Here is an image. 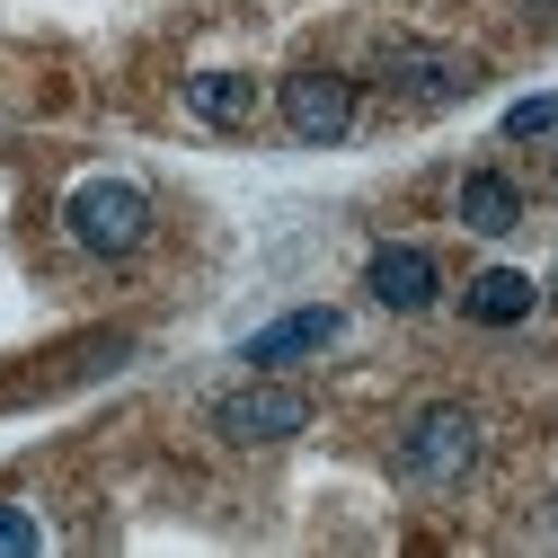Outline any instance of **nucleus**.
<instances>
[{
  "instance_id": "9",
  "label": "nucleus",
  "mask_w": 558,
  "mask_h": 558,
  "mask_svg": "<svg viewBox=\"0 0 558 558\" xmlns=\"http://www.w3.org/2000/svg\"><path fill=\"white\" fill-rule=\"evenodd\" d=\"M532 275H514V266H487V275H470V293H461V311L478 319V328H514V319H532Z\"/></svg>"
},
{
  "instance_id": "4",
  "label": "nucleus",
  "mask_w": 558,
  "mask_h": 558,
  "mask_svg": "<svg viewBox=\"0 0 558 558\" xmlns=\"http://www.w3.org/2000/svg\"><path fill=\"white\" fill-rule=\"evenodd\" d=\"M381 81H390L408 107H452V98H470V62L444 53V45H390V53H381Z\"/></svg>"
},
{
  "instance_id": "13",
  "label": "nucleus",
  "mask_w": 558,
  "mask_h": 558,
  "mask_svg": "<svg viewBox=\"0 0 558 558\" xmlns=\"http://www.w3.org/2000/svg\"><path fill=\"white\" fill-rule=\"evenodd\" d=\"M523 10H541V19H558V0H523Z\"/></svg>"
},
{
  "instance_id": "10",
  "label": "nucleus",
  "mask_w": 558,
  "mask_h": 558,
  "mask_svg": "<svg viewBox=\"0 0 558 558\" xmlns=\"http://www.w3.org/2000/svg\"><path fill=\"white\" fill-rule=\"evenodd\" d=\"M186 107H195L204 124H248V116H257V81H240V72H195V81H186Z\"/></svg>"
},
{
  "instance_id": "3",
  "label": "nucleus",
  "mask_w": 558,
  "mask_h": 558,
  "mask_svg": "<svg viewBox=\"0 0 558 558\" xmlns=\"http://www.w3.org/2000/svg\"><path fill=\"white\" fill-rule=\"evenodd\" d=\"M214 426H222L231 444H284V435H302V426H311V399H302V390H284V381H248V390L214 399Z\"/></svg>"
},
{
  "instance_id": "11",
  "label": "nucleus",
  "mask_w": 558,
  "mask_h": 558,
  "mask_svg": "<svg viewBox=\"0 0 558 558\" xmlns=\"http://www.w3.org/2000/svg\"><path fill=\"white\" fill-rule=\"evenodd\" d=\"M541 133H558V98H514L506 107V143H541Z\"/></svg>"
},
{
  "instance_id": "8",
  "label": "nucleus",
  "mask_w": 558,
  "mask_h": 558,
  "mask_svg": "<svg viewBox=\"0 0 558 558\" xmlns=\"http://www.w3.org/2000/svg\"><path fill=\"white\" fill-rule=\"evenodd\" d=\"M319 345H337V311H293L275 319L240 345V364H293V355H319Z\"/></svg>"
},
{
  "instance_id": "5",
  "label": "nucleus",
  "mask_w": 558,
  "mask_h": 558,
  "mask_svg": "<svg viewBox=\"0 0 558 558\" xmlns=\"http://www.w3.org/2000/svg\"><path fill=\"white\" fill-rule=\"evenodd\" d=\"M284 124L302 133V143H337V133L355 124V81H337V72H293V81H284Z\"/></svg>"
},
{
  "instance_id": "6",
  "label": "nucleus",
  "mask_w": 558,
  "mask_h": 558,
  "mask_svg": "<svg viewBox=\"0 0 558 558\" xmlns=\"http://www.w3.org/2000/svg\"><path fill=\"white\" fill-rule=\"evenodd\" d=\"M364 293H373L381 311H426V302L444 293V266H435L426 248H373V266H364Z\"/></svg>"
},
{
  "instance_id": "12",
  "label": "nucleus",
  "mask_w": 558,
  "mask_h": 558,
  "mask_svg": "<svg viewBox=\"0 0 558 558\" xmlns=\"http://www.w3.org/2000/svg\"><path fill=\"white\" fill-rule=\"evenodd\" d=\"M36 541H45V532H36V514H27V506H0V558H27Z\"/></svg>"
},
{
  "instance_id": "1",
  "label": "nucleus",
  "mask_w": 558,
  "mask_h": 558,
  "mask_svg": "<svg viewBox=\"0 0 558 558\" xmlns=\"http://www.w3.org/2000/svg\"><path fill=\"white\" fill-rule=\"evenodd\" d=\"M62 222H72V240H81L89 257H124V248L151 240V195L124 186V178H89V186H72Z\"/></svg>"
},
{
  "instance_id": "2",
  "label": "nucleus",
  "mask_w": 558,
  "mask_h": 558,
  "mask_svg": "<svg viewBox=\"0 0 558 558\" xmlns=\"http://www.w3.org/2000/svg\"><path fill=\"white\" fill-rule=\"evenodd\" d=\"M470 461H478V416H470V408H416V416H408V435H399V470H408V478L452 487Z\"/></svg>"
},
{
  "instance_id": "7",
  "label": "nucleus",
  "mask_w": 558,
  "mask_h": 558,
  "mask_svg": "<svg viewBox=\"0 0 558 558\" xmlns=\"http://www.w3.org/2000/svg\"><path fill=\"white\" fill-rule=\"evenodd\" d=\"M514 222H523V186H514V178H497V169H470V178H461V231L506 240Z\"/></svg>"
}]
</instances>
